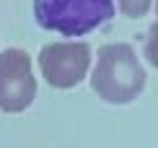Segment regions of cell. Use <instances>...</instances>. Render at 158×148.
<instances>
[{"label": "cell", "mask_w": 158, "mask_h": 148, "mask_svg": "<svg viewBox=\"0 0 158 148\" xmlns=\"http://www.w3.org/2000/svg\"><path fill=\"white\" fill-rule=\"evenodd\" d=\"M145 60L158 70V21L150 24L148 37H145Z\"/></svg>", "instance_id": "5b68a950"}, {"label": "cell", "mask_w": 158, "mask_h": 148, "mask_svg": "<svg viewBox=\"0 0 158 148\" xmlns=\"http://www.w3.org/2000/svg\"><path fill=\"white\" fill-rule=\"evenodd\" d=\"M156 11H158V0H156Z\"/></svg>", "instance_id": "52a82bcc"}, {"label": "cell", "mask_w": 158, "mask_h": 148, "mask_svg": "<svg viewBox=\"0 0 158 148\" xmlns=\"http://www.w3.org/2000/svg\"><path fill=\"white\" fill-rule=\"evenodd\" d=\"M150 3L153 0H119V11L127 18H140L150 11Z\"/></svg>", "instance_id": "8992f818"}, {"label": "cell", "mask_w": 158, "mask_h": 148, "mask_svg": "<svg viewBox=\"0 0 158 148\" xmlns=\"http://www.w3.org/2000/svg\"><path fill=\"white\" fill-rule=\"evenodd\" d=\"M39 68L52 89H73L88 76L91 47L85 42H49L39 52Z\"/></svg>", "instance_id": "277c9868"}, {"label": "cell", "mask_w": 158, "mask_h": 148, "mask_svg": "<svg viewBox=\"0 0 158 148\" xmlns=\"http://www.w3.org/2000/svg\"><path fill=\"white\" fill-rule=\"evenodd\" d=\"M145 68L137 52L127 42L104 44L96 55V68L91 73V89L106 104H130L145 89Z\"/></svg>", "instance_id": "6da1fadb"}, {"label": "cell", "mask_w": 158, "mask_h": 148, "mask_svg": "<svg viewBox=\"0 0 158 148\" xmlns=\"http://www.w3.org/2000/svg\"><path fill=\"white\" fill-rule=\"evenodd\" d=\"M36 96V78L29 52L21 47L0 52V109L18 114L29 109Z\"/></svg>", "instance_id": "3957f363"}, {"label": "cell", "mask_w": 158, "mask_h": 148, "mask_svg": "<svg viewBox=\"0 0 158 148\" xmlns=\"http://www.w3.org/2000/svg\"><path fill=\"white\" fill-rule=\"evenodd\" d=\"M114 16V0H34V18L42 29L62 37H83Z\"/></svg>", "instance_id": "7a4b0ae2"}]
</instances>
